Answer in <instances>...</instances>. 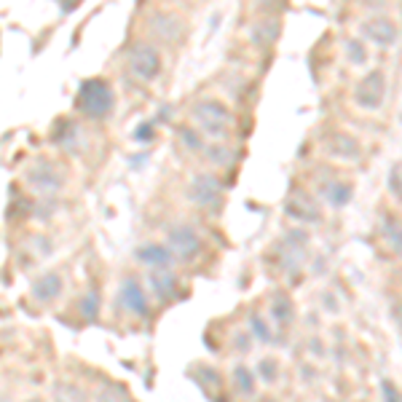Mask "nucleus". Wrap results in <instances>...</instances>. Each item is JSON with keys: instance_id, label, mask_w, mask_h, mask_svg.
<instances>
[{"instance_id": "7ed1b4c3", "label": "nucleus", "mask_w": 402, "mask_h": 402, "mask_svg": "<svg viewBox=\"0 0 402 402\" xmlns=\"http://www.w3.org/2000/svg\"><path fill=\"white\" fill-rule=\"evenodd\" d=\"M193 121L199 123V129L204 134H209V137H223L228 129V116L226 105H220V102H214V99H204L199 105L193 107Z\"/></svg>"}, {"instance_id": "20e7f679", "label": "nucleus", "mask_w": 402, "mask_h": 402, "mask_svg": "<svg viewBox=\"0 0 402 402\" xmlns=\"http://www.w3.org/2000/svg\"><path fill=\"white\" fill-rule=\"evenodd\" d=\"M169 252L174 257H183V260H190L201 252V239L199 233L190 226H174L169 231Z\"/></svg>"}, {"instance_id": "1a4fd4ad", "label": "nucleus", "mask_w": 402, "mask_h": 402, "mask_svg": "<svg viewBox=\"0 0 402 402\" xmlns=\"http://www.w3.org/2000/svg\"><path fill=\"white\" fill-rule=\"evenodd\" d=\"M59 293H62V276H59V274H43V276L35 279V284H32V295H35L38 300H54Z\"/></svg>"}, {"instance_id": "5701e85b", "label": "nucleus", "mask_w": 402, "mask_h": 402, "mask_svg": "<svg viewBox=\"0 0 402 402\" xmlns=\"http://www.w3.org/2000/svg\"><path fill=\"white\" fill-rule=\"evenodd\" d=\"M348 54L357 59V62H365V54L362 51H357V43H348Z\"/></svg>"}, {"instance_id": "423d86ee", "label": "nucleus", "mask_w": 402, "mask_h": 402, "mask_svg": "<svg viewBox=\"0 0 402 402\" xmlns=\"http://www.w3.org/2000/svg\"><path fill=\"white\" fill-rule=\"evenodd\" d=\"M220 199V183L214 174H199L190 185V201H196L199 207H212Z\"/></svg>"}, {"instance_id": "4be33fe9", "label": "nucleus", "mask_w": 402, "mask_h": 402, "mask_svg": "<svg viewBox=\"0 0 402 402\" xmlns=\"http://www.w3.org/2000/svg\"><path fill=\"white\" fill-rule=\"evenodd\" d=\"M384 397H386V402H400V397H397V391H394L391 384H384Z\"/></svg>"}, {"instance_id": "4468645a", "label": "nucleus", "mask_w": 402, "mask_h": 402, "mask_svg": "<svg viewBox=\"0 0 402 402\" xmlns=\"http://www.w3.org/2000/svg\"><path fill=\"white\" fill-rule=\"evenodd\" d=\"M40 174H43V177H30V180H32L43 193H46V190H54V188H59V177H49V174H54L51 164H40Z\"/></svg>"}, {"instance_id": "f03ea898", "label": "nucleus", "mask_w": 402, "mask_h": 402, "mask_svg": "<svg viewBox=\"0 0 402 402\" xmlns=\"http://www.w3.org/2000/svg\"><path fill=\"white\" fill-rule=\"evenodd\" d=\"M126 65L137 80H153L161 73V56L150 43H134L126 54Z\"/></svg>"}, {"instance_id": "6e6552de", "label": "nucleus", "mask_w": 402, "mask_h": 402, "mask_svg": "<svg viewBox=\"0 0 402 402\" xmlns=\"http://www.w3.org/2000/svg\"><path fill=\"white\" fill-rule=\"evenodd\" d=\"M381 97H384V78H381V73H370L360 83V102L365 107H378Z\"/></svg>"}, {"instance_id": "aec40b11", "label": "nucleus", "mask_w": 402, "mask_h": 402, "mask_svg": "<svg viewBox=\"0 0 402 402\" xmlns=\"http://www.w3.org/2000/svg\"><path fill=\"white\" fill-rule=\"evenodd\" d=\"M250 324H252V333L257 335L263 343H268V341H271V333H268L266 322L260 319V317H252V319H250Z\"/></svg>"}, {"instance_id": "dca6fc26", "label": "nucleus", "mask_w": 402, "mask_h": 402, "mask_svg": "<svg viewBox=\"0 0 402 402\" xmlns=\"http://www.w3.org/2000/svg\"><path fill=\"white\" fill-rule=\"evenodd\" d=\"M274 319L279 322V324H290V319H293V303L287 298H279L274 303Z\"/></svg>"}, {"instance_id": "2eb2a0df", "label": "nucleus", "mask_w": 402, "mask_h": 402, "mask_svg": "<svg viewBox=\"0 0 402 402\" xmlns=\"http://www.w3.org/2000/svg\"><path fill=\"white\" fill-rule=\"evenodd\" d=\"M384 231H386V241L397 250V252L402 255V223H397V220H386V226H384Z\"/></svg>"}, {"instance_id": "a211bd4d", "label": "nucleus", "mask_w": 402, "mask_h": 402, "mask_svg": "<svg viewBox=\"0 0 402 402\" xmlns=\"http://www.w3.org/2000/svg\"><path fill=\"white\" fill-rule=\"evenodd\" d=\"M324 196H327V201H333V204H343V201H348V188L324 185Z\"/></svg>"}, {"instance_id": "0eeeda50", "label": "nucleus", "mask_w": 402, "mask_h": 402, "mask_svg": "<svg viewBox=\"0 0 402 402\" xmlns=\"http://www.w3.org/2000/svg\"><path fill=\"white\" fill-rule=\"evenodd\" d=\"M137 260H140L142 266L153 268V271H166V268L172 266L174 255L169 252V247H164V244H142V247L137 250Z\"/></svg>"}, {"instance_id": "6ab92c4d", "label": "nucleus", "mask_w": 402, "mask_h": 402, "mask_svg": "<svg viewBox=\"0 0 402 402\" xmlns=\"http://www.w3.org/2000/svg\"><path fill=\"white\" fill-rule=\"evenodd\" d=\"M257 373H260V378H263V381H268V384H271V381H276V373H279V370H276V362L263 360V362H260V367H257Z\"/></svg>"}, {"instance_id": "ddd939ff", "label": "nucleus", "mask_w": 402, "mask_h": 402, "mask_svg": "<svg viewBox=\"0 0 402 402\" xmlns=\"http://www.w3.org/2000/svg\"><path fill=\"white\" fill-rule=\"evenodd\" d=\"M233 384H236V389H239L241 394H252L255 391V375L250 373V367L236 365V367H233Z\"/></svg>"}, {"instance_id": "9b49d317", "label": "nucleus", "mask_w": 402, "mask_h": 402, "mask_svg": "<svg viewBox=\"0 0 402 402\" xmlns=\"http://www.w3.org/2000/svg\"><path fill=\"white\" fill-rule=\"evenodd\" d=\"M150 284H153V290L159 293V298H172L174 295V284H177V279H174L172 274H166V271H156L153 276H150Z\"/></svg>"}, {"instance_id": "f3484780", "label": "nucleus", "mask_w": 402, "mask_h": 402, "mask_svg": "<svg viewBox=\"0 0 402 402\" xmlns=\"http://www.w3.org/2000/svg\"><path fill=\"white\" fill-rule=\"evenodd\" d=\"M80 311H83L86 319H94V317H97V311H99V298H97V293H89L80 300Z\"/></svg>"}, {"instance_id": "9d476101", "label": "nucleus", "mask_w": 402, "mask_h": 402, "mask_svg": "<svg viewBox=\"0 0 402 402\" xmlns=\"http://www.w3.org/2000/svg\"><path fill=\"white\" fill-rule=\"evenodd\" d=\"M362 35H365V38H370V40H375L378 46H389L391 40L397 38L394 27L389 25L386 19H381V22H370V25H365V27H362Z\"/></svg>"}, {"instance_id": "39448f33", "label": "nucleus", "mask_w": 402, "mask_h": 402, "mask_svg": "<svg viewBox=\"0 0 402 402\" xmlns=\"http://www.w3.org/2000/svg\"><path fill=\"white\" fill-rule=\"evenodd\" d=\"M121 303H123V308H126L129 314H134V317H147V311H150L147 295L137 279H126L121 284Z\"/></svg>"}, {"instance_id": "f8f14e48", "label": "nucleus", "mask_w": 402, "mask_h": 402, "mask_svg": "<svg viewBox=\"0 0 402 402\" xmlns=\"http://www.w3.org/2000/svg\"><path fill=\"white\" fill-rule=\"evenodd\" d=\"M290 204H298V209H287V212L295 214L298 220H311V223H314V220H319V217H317V207H314L303 193H300V196H295Z\"/></svg>"}, {"instance_id": "f257e3e1", "label": "nucleus", "mask_w": 402, "mask_h": 402, "mask_svg": "<svg viewBox=\"0 0 402 402\" xmlns=\"http://www.w3.org/2000/svg\"><path fill=\"white\" fill-rule=\"evenodd\" d=\"M78 110L92 121H102L113 110V89L102 78H89L80 83L78 92Z\"/></svg>"}, {"instance_id": "412c9836", "label": "nucleus", "mask_w": 402, "mask_h": 402, "mask_svg": "<svg viewBox=\"0 0 402 402\" xmlns=\"http://www.w3.org/2000/svg\"><path fill=\"white\" fill-rule=\"evenodd\" d=\"M183 142H185V147H190V150H199L201 137L196 132H190V129H183Z\"/></svg>"}]
</instances>
